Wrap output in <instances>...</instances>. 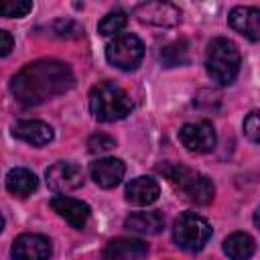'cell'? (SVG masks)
<instances>
[{"label": "cell", "mask_w": 260, "mask_h": 260, "mask_svg": "<svg viewBox=\"0 0 260 260\" xmlns=\"http://www.w3.org/2000/svg\"><path fill=\"white\" fill-rule=\"evenodd\" d=\"M73 85L71 67L57 59H39L24 65L10 81V91L24 106H39Z\"/></svg>", "instance_id": "cell-1"}, {"label": "cell", "mask_w": 260, "mask_h": 260, "mask_svg": "<svg viewBox=\"0 0 260 260\" xmlns=\"http://www.w3.org/2000/svg\"><path fill=\"white\" fill-rule=\"evenodd\" d=\"M89 110L100 122H116L132 112V100L118 83L102 81L89 91Z\"/></svg>", "instance_id": "cell-2"}, {"label": "cell", "mask_w": 260, "mask_h": 260, "mask_svg": "<svg viewBox=\"0 0 260 260\" xmlns=\"http://www.w3.org/2000/svg\"><path fill=\"white\" fill-rule=\"evenodd\" d=\"M240 63H242V57H240V51L234 41H230L225 37H215L207 45L205 69L215 83H219V85L234 83V79L238 77V71H240Z\"/></svg>", "instance_id": "cell-3"}, {"label": "cell", "mask_w": 260, "mask_h": 260, "mask_svg": "<svg viewBox=\"0 0 260 260\" xmlns=\"http://www.w3.org/2000/svg\"><path fill=\"white\" fill-rule=\"evenodd\" d=\"M158 171L193 203L197 205H207L213 199L215 187L211 183L209 177L201 175L199 171H193L185 165H177V162H162L158 167Z\"/></svg>", "instance_id": "cell-4"}, {"label": "cell", "mask_w": 260, "mask_h": 260, "mask_svg": "<svg viewBox=\"0 0 260 260\" xmlns=\"http://www.w3.org/2000/svg\"><path fill=\"white\" fill-rule=\"evenodd\" d=\"M175 244L185 252H199L211 238V225L205 217L185 211L175 219L173 228Z\"/></svg>", "instance_id": "cell-5"}, {"label": "cell", "mask_w": 260, "mask_h": 260, "mask_svg": "<svg viewBox=\"0 0 260 260\" xmlns=\"http://www.w3.org/2000/svg\"><path fill=\"white\" fill-rule=\"evenodd\" d=\"M144 57L142 41L132 32H122L114 37L106 47V59L110 65L122 71H134Z\"/></svg>", "instance_id": "cell-6"}, {"label": "cell", "mask_w": 260, "mask_h": 260, "mask_svg": "<svg viewBox=\"0 0 260 260\" xmlns=\"http://www.w3.org/2000/svg\"><path fill=\"white\" fill-rule=\"evenodd\" d=\"M134 16L140 22L152 24V26H177L181 22V10L175 4L162 2V0L138 4L134 8Z\"/></svg>", "instance_id": "cell-7"}, {"label": "cell", "mask_w": 260, "mask_h": 260, "mask_svg": "<svg viewBox=\"0 0 260 260\" xmlns=\"http://www.w3.org/2000/svg\"><path fill=\"white\" fill-rule=\"evenodd\" d=\"M47 185L55 193H69L83 185V169L75 162L61 160L47 169Z\"/></svg>", "instance_id": "cell-8"}, {"label": "cell", "mask_w": 260, "mask_h": 260, "mask_svg": "<svg viewBox=\"0 0 260 260\" xmlns=\"http://www.w3.org/2000/svg\"><path fill=\"white\" fill-rule=\"evenodd\" d=\"M179 140L189 152H209L217 142V134L209 122H191L181 126Z\"/></svg>", "instance_id": "cell-9"}, {"label": "cell", "mask_w": 260, "mask_h": 260, "mask_svg": "<svg viewBox=\"0 0 260 260\" xmlns=\"http://www.w3.org/2000/svg\"><path fill=\"white\" fill-rule=\"evenodd\" d=\"M10 254L14 260H49L53 254V246L47 236L22 234L12 242Z\"/></svg>", "instance_id": "cell-10"}, {"label": "cell", "mask_w": 260, "mask_h": 260, "mask_svg": "<svg viewBox=\"0 0 260 260\" xmlns=\"http://www.w3.org/2000/svg\"><path fill=\"white\" fill-rule=\"evenodd\" d=\"M51 207H53V211H57V215H61L75 230H83L91 215V209L87 203L67 197V195H55L51 199Z\"/></svg>", "instance_id": "cell-11"}, {"label": "cell", "mask_w": 260, "mask_h": 260, "mask_svg": "<svg viewBox=\"0 0 260 260\" xmlns=\"http://www.w3.org/2000/svg\"><path fill=\"white\" fill-rule=\"evenodd\" d=\"M228 22L236 32H240L248 41H254V43L260 41V8L236 6L230 10Z\"/></svg>", "instance_id": "cell-12"}, {"label": "cell", "mask_w": 260, "mask_h": 260, "mask_svg": "<svg viewBox=\"0 0 260 260\" xmlns=\"http://www.w3.org/2000/svg\"><path fill=\"white\" fill-rule=\"evenodd\" d=\"M124 173H126V165L114 156L98 158L89 167V175H91L93 183L102 189H112V187L120 185V181L124 179Z\"/></svg>", "instance_id": "cell-13"}, {"label": "cell", "mask_w": 260, "mask_h": 260, "mask_svg": "<svg viewBox=\"0 0 260 260\" xmlns=\"http://www.w3.org/2000/svg\"><path fill=\"white\" fill-rule=\"evenodd\" d=\"M148 254V246L136 238H114L102 250V260H140Z\"/></svg>", "instance_id": "cell-14"}, {"label": "cell", "mask_w": 260, "mask_h": 260, "mask_svg": "<svg viewBox=\"0 0 260 260\" xmlns=\"http://www.w3.org/2000/svg\"><path fill=\"white\" fill-rule=\"evenodd\" d=\"M12 134L32 146H43L53 140V128L41 120H20L12 126Z\"/></svg>", "instance_id": "cell-15"}, {"label": "cell", "mask_w": 260, "mask_h": 260, "mask_svg": "<svg viewBox=\"0 0 260 260\" xmlns=\"http://www.w3.org/2000/svg\"><path fill=\"white\" fill-rule=\"evenodd\" d=\"M158 195L160 187L152 177H136L126 185V201L132 205H150Z\"/></svg>", "instance_id": "cell-16"}, {"label": "cell", "mask_w": 260, "mask_h": 260, "mask_svg": "<svg viewBox=\"0 0 260 260\" xmlns=\"http://www.w3.org/2000/svg\"><path fill=\"white\" fill-rule=\"evenodd\" d=\"M126 230L130 232H136V234H144V236H154L158 232H162L165 228V217L160 211L156 209H150V211H138V213H132L128 219H126Z\"/></svg>", "instance_id": "cell-17"}, {"label": "cell", "mask_w": 260, "mask_h": 260, "mask_svg": "<svg viewBox=\"0 0 260 260\" xmlns=\"http://www.w3.org/2000/svg\"><path fill=\"white\" fill-rule=\"evenodd\" d=\"M256 250V242L246 232H234L223 240V252L230 260H248Z\"/></svg>", "instance_id": "cell-18"}, {"label": "cell", "mask_w": 260, "mask_h": 260, "mask_svg": "<svg viewBox=\"0 0 260 260\" xmlns=\"http://www.w3.org/2000/svg\"><path fill=\"white\" fill-rule=\"evenodd\" d=\"M37 185H39L37 175L28 169L16 167V169L8 171V175H6V189L18 197H28L37 189Z\"/></svg>", "instance_id": "cell-19"}, {"label": "cell", "mask_w": 260, "mask_h": 260, "mask_svg": "<svg viewBox=\"0 0 260 260\" xmlns=\"http://www.w3.org/2000/svg\"><path fill=\"white\" fill-rule=\"evenodd\" d=\"M126 22H128L126 12H122V10H114V12L106 14V16L100 20V24H98V32L104 35V37H110V35L118 37V32L126 26Z\"/></svg>", "instance_id": "cell-20"}, {"label": "cell", "mask_w": 260, "mask_h": 260, "mask_svg": "<svg viewBox=\"0 0 260 260\" xmlns=\"http://www.w3.org/2000/svg\"><path fill=\"white\" fill-rule=\"evenodd\" d=\"M160 59H162V63L167 67H175V65L187 63V45L183 41L173 43V45H167L160 51Z\"/></svg>", "instance_id": "cell-21"}, {"label": "cell", "mask_w": 260, "mask_h": 260, "mask_svg": "<svg viewBox=\"0 0 260 260\" xmlns=\"http://www.w3.org/2000/svg\"><path fill=\"white\" fill-rule=\"evenodd\" d=\"M32 10V2H28V0H6V2H2L0 4V12H2V16H6V18H20V16H26L28 12Z\"/></svg>", "instance_id": "cell-22"}, {"label": "cell", "mask_w": 260, "mask_h": 260, "mask_svg": "<svg viewBox=\"0 0 260 260\" xmlns=\"http://www.w3.org/2000/svg\"><path fill=\"white\" fill-rule=\"evenodd\" d=\"M116 146V140L104 132H98V134H91L89 140H87V150L91 154H102V152H108Z\"/></svg>", "instance_id": "cell-23"}, {"label": "cell", "mask_w": 260, "mask_h": 260, "mask_svg": "<svg viewBox=\"0 0 260 260\" xmlns=\"http://www.w3.org/2000/svg\"><path fill=\"white\" fill-rule=\"evenodd\" d=\"M244 134L252 140L260 144V112L254 110L244 118Z\"/></svg>", "instance_id": "cell-24"}, {"label": "cell", "mask_w": 260, "mask_h": 260, "mask_svg": "<svg viewBox=\"0 0 260 260\" xmlns=\"http://www.w3.org/2000/svg\"><path fill=\"white\" fill-rule=\"evenodd\" d=\"M12 45H14V41H12L10 32H8V30H0V55H2V57H6V55L10 53Z\"/></svg>", "instance_id": "cell-25"}, {"label": "cell", "mask_w": 260, "mask_h": 260, "mask_svg": "<svg viewBox=\"0 0 260 260\" xmlns=\"http://www.w3.org/2000/svg\"><path fill=\"white\" fill-rule=\"evenodd\" d=\"M254 223H256V228L260 230V207L254 211Z\"/></svg>", "instance_id": "cell-26"}]
</instances>
